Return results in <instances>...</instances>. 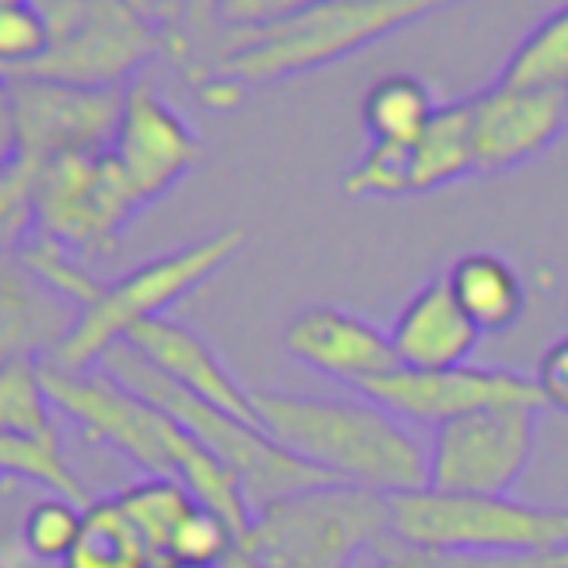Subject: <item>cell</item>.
Instances as JSON below:
<instances>
[{"label": "cell", "instance_id": "6da1fadb", "mask_svg": "<svg viewBox=\"0 0 568 568\" xmlns=\"http://www.w3.org/2000/svg\"><path fill=\"white\" fill-rule=\"evenodd\" d=\"M263 434L337 484L379 495L429 487V449L403 418L359 398H314L252 390Z\"/></svg>", "mask_w": 568, "mask_h": 568}, {"label": "cell", "instance_id": "7a4b0ae2", "mask_svg": "<svg viewBox=\"0 0 568 568\" xmlns=\"http://www.w3.org/2000/svg\"><path fill=\"white\" fill-rule=\"evenodd\" d=\"M101 364H105V372L113 375L120 387L140 395L143 403L159 406L166 418L179 422L190 437H197L205 449L225 464L232 476L240 479V487H244V499H247V507H252V518L260 515V510H267L271 503L286 499V495L337 484L333 476L317 471L314 464L298 460V456L286 453L283 445H275L260 426L232 418V414L210 406L205 398L182 390L179 383H171L166 375H159L132 344H116Z\"/></svg>", "mask_w": 568, "mask_h": 568}, {"label": "cell", "instance_id": "3957f363", "mask_svg": "<svg viewBox=\"0 0 568 568\" xmlns=\"http://www.w3.org/2000/svg\"><path fill=\"white\" fill-rule=\"evenodd\" d=\"M453 0H322L291 20L232 31L229 54L213 74L236 78L240 85L275 82L302 70L337 62L414 20H426Z\"/></svg>", "mask_w": 568, "mask_h": 568}, {"label": "cell", "instance_id": "277c9868", "mask_svg": "<svg viewBox=\"0 0 568 568\" xmlns=\"http://www.w3.org/2000/svg\"><path fill=\"white\" fill-rule=\"evenodd\" d=\"M387 538L390 495L325 484L260 510L240 549L263 568H356Z\"/></svg>", "mask_w": 568, "mask_h": 568}, {"label": "cell", "instance_id": "5b68a950", "mask_svg": "<svg viewBox=\"0 0 568 568\" xmlns=\"http://www.w3.org/2000/svg\"><path fill=\"white\" fill-rule=\"evenodd\" d=\"M390 534L403 546L464 557H541L568 546V507H530L507 495H390Z\"/></svg>", "mask_w": 568, "mask_h": 568}, {"label": "cell", "instance_id": "8992f818", "mask_svg": "<svg viewBox=\"0 0 568 568\" xmlns=\"http://www.w3.org/2000/svg\"><path fill=\"white\" fill-rule=\"evenodd\" d=\"M244 240L247 229L213 232V236L197 240V244L182 247V252L151 260L143 267H135L132 275L109 283L98 294V302L78 310V322L59 341V348L43 359L70 367V372H90L98 359H105L116 344L128 341V333L140 329L143 322H155L166 306H174L190 291H197L205 278L217 275L232 255L244 247Z\"/></svg>", "mask_w": 568, "mask_h": 568}, {"label": "cell", "instance_id": "52a82bcc", "mask_svg": "<svg viewBox=\"0 0 568 568\" xmlns=\"http://www.w3.org/2000/svg\"><path fill=\"white\" fill-rule=\"evenodd\" d=\"M140 205V194L120 171L113 151L51 159L31 194V213L43 236L78 252H109Z\"/></svg>", "mask_w": 568, "mask_h": 568}, {"label": "cell", "instance_id": "ba28073f", "mask_svg": "<svg viewBox=\"0 0 568 568\" xmlns=\"http://www.w3.org/2000/svg\"><path fill=\"white\" fill-rule=\"evenodd\" d=\"M538 442V406H487L434 429L429 491L507 495Z\"/></svg>", "mask_w": 568, "mask_h": 568}, {"label": "cell", "instance_id": "9c48e42d", "mask_svg": "<svg viewBox=\"0 0 568 568\" xmlns=\"http://www.w3.org/2000/svg\"><path fill=\"white\" fill-rule=\"evenodd\" d=\"M39 367H43L51 403L67 410L93 442H105L132 456L151 476H174L171 442L179 434V422L166 418L159 406L143 403L128 387H120L113 375L70 372L51 359H39Z\"/></svg>", "mask_w": 568, "mask_h": 568}, {"label": "cell", "instance_id": "30bf717a", "mask_svg": "<svg viewBox=\"0 0 568 568\" xmlns=\"http://www.w3.org/2000/svg\"><path fill=\"white\" fill-rule=\"evenodd\" d=\"M8 90L16 101L23 163L43 171L59 155L113 151L128 93L39 82V78H8Z\"/></svg>", "mask_w": 568, "mask_h": 568}, {"label": "cell", "instance_id": "8fae6325", "mask_svg": "<svg viewBox=\"0 0 568 568\" xmlns=\"http://www.w3.org/2000/svg\"><path fill=\"white\" fill-rule=\"evenodd\" d=\"M356 395L367 403L383 406L403 422H426V426H445L464 414L487 410V406H538L541 390L530 375L503 372V367H445V372H414V367H395L387 375L356 383Z\"/></svg>", "mask_w": 568, "mask_h": 568}, {"label": "cell", "instance_id": "7c38bea8", "mask_svg": "<svg viewBox=\"0 0 568 568\" xmlns=\"http://www.w3.org/2000/svg\"><path fill=\"white\" fill-rule=\"evenodd\" d=\"M151 31L128 0H90V12L74 31L51 39L43 59L12 70L4 78H39V82L85 85V90H113L143 54L151 51Z\"/></svg>", "mask_w": 568, "mask_h": 568}, {"label": "cell", "instance_id": "4fadbf2b", "mask_svg": "<svg viewBox=\"0 0 568 568\" xmlns=\"http://www.w3.org/2000/svg\"><path fill=\"white\" fill-rule=\"evenodd\" d=\"M113 155L140 202H155L197 163L202 148L186 120L155 90L135 85L124 98V120H120Z\"/></svg>", "mask_w": 568, "mask_h": 568}, {"label": "cell", "instance_id": "5bb4252c", "mask_svg": "<svg viewBox=\"0 0 568 568\" xmlns=\"http://www.w3.org/2000/svg\"><path fill=\"white\" fill-rule=\"evenodd\" d=\"M568 124L565 93L491 90L471 98V135H476V174H499L523 166L546 151Z\"/></svg>", "mask_w": 568, "mask_h": 568}, {"label": "cell", "instance_id": "9a60e30c", "mask_svg": "<svg viewBox=\"0 0 568 568\" xmlns=\"http://www.w3.org/2000/svg\"><path fill=\"white\" fill-rule=\"evenodd\" d=\"M286 352L314 372L348 383V387L403 367L395 356V344H390V333H379L364 317L344 314L337 306L302 310L286 329Z\"/></svg>", "mask_w": 568, "mask_h": 568}, {"label": "cell", "instance_id": "2e32d148", "mask_svg": "<svg viewBox=\"0 0 568 568\" xmlns=\"http://www.w3.org/2000/svg\"><path fill=\"white\" fill-rule=\"evenodd\" d=\"M124 344H132V348L140 352V356L148 359L159 375H166L171 383H179L182 390L205 398V403L232 414V418L260 426L255 406H252V390H244L236 379H232V375L225 372V364L213 356V348L197 337L194 329L171 322V317H155V322H143L140 329L128 333Z\"/></svg>", "mask_w": 568, "mask_h": 568}, {"label": "cell", "instance_id": "e0dca14e", "mask_svg": "<svg viewBox=\"0 0 568 568\" xmlns=\"http://www.w3.org/2000/svg\"><path fill=\"white\" fill-rule=\"evenodd\" d=\"M390 344L403 367L414 372H445V367H464L479 344V329L471 317L453 298L449 278H429L418 294L403 306Z\"/></svg>", "mask_w": 568, "mask_h": 568}, {"label": "cell", "instance_id": "ac0fdd59", "mask_svg": "<svg viewBox=\"0 0 568 568\" xmlns=\"http://www.w3.org/2000/svg\"><path fill=\"white\" fill-rule=\"evenodd\" d=\"M74 322L78 314L67 317L59 294L47 291L20 260L0 255V372L16 359H39V352L51 356Z\"/></svg>", "mask_w": 568, "mask_h": 568}, {"label": "cell", "instance_id": "d6986e66", "mask_svg": "<svg viewBox=\"0 0 568 568\" xmlns=\"http://www.w3.org/2000/svg\"><path fill=\"white\" fill-rule=\"evenodd\" d=\"M449 291L479 333H503L518 325L526 310V286L518 271L495 252H471L449 267Z\"/></svg>", "mask_w": 568, "mask_h": 568}, {"label": "cell", "instance_id": "ffe728a7", "mask_svg": "<svg viewBox=\"0 0 568 568\" xmlns=\"http://www.w3.org/2000/svg\"><path fill=\"white\" fill-rule=\"evenodd\" d=\"M414 194H429L456 179L476 174V135H471V98L442 105L426 132L410 143Z\"/></svg>", "mask_w": 568, "mask_h": 568}, {"label": "cell", "instance_id": "44dd1931", "mask_svg": "<svg viewBox=\"0 0 568 568\" xmlns=\"http://www.w3.org/2000/svg\"><path fill=\"white\" fill-rule=\"evenodd\" d=\"M116 507L124 510V518L143 534V541L151 546V554L159 557V568L171 565V546L179 526L190 518V510L197 507V499L186 491V484L174 476H148L140 484L124 487L116 495Z\"/></svg>", "mask_w": 568, "mask_h": 568}, {"label": "cell", "instance_id": "7402d4cb", "mask_svg": "<svg viewBox=\"0 0 568 568\" xmlns=\"http://www.w3.org/2000/svg\"><path fill=\"white\" fill-rule=\"evenodd\" d=\"M62 568H159V557L124 518L116 499H105L85 510L82 534Z\"/></svg>", "mask_w": 568, "mask_h": 568}, {"label": "cell", "instance_id": "603a6c76", "mask_svg": "<svg viewBox=\"0 0 568 568\" xmlns=\"http://www.w3.org/2000/svg\"><path fill=\"white\" fill-rule=\"evenodd\" d=\"M503 90L565 93L568 98V4L538 23L503 67Z\"/></svg>", "mask_w": 568, "mask_h": 568}, {"label": "cell", "instance_id": "cb8c5ba5", "mask_svg": "<svg viewBox=\"0 0 568 568\" xmlns=\"http://www.w3.org/2000/svg\"><path fill=\"white\" fill-rule=\"evenodd\" d=\"M437 109L442 105L434 101L426 82H418L410 74H395L375 82L372 93L364 98V124L372 132V143H403V148H410L426 132Z\"/></svg>", "mask_w": 568, "mask_h": 568}, {"label": "cell", "instance_id": "d4e9b609", "mask_svg": "<svg viewBox=\"0 0 568 568\" xmlns=\"http://www.w3.org/2000/svg\"><path fill=\"white\" fill-rule=\"evenodd\" d=\"M0 471L4 476H20L31 479L39 487H51L59 499L78 503L82 510L93 507L90 491L82 487V479L74 476V468L67 464L59 445V434L54 437H0Z\"/></svg>", "mask_w": 568, "mask_h": 568}, {"label": "cell", "instance_id": "484cf974", "mask_svg": "<svg viewBox=\"0 0 568 568\" xmlns=\"http://www.w3.org/2000/svg\"><path fill=\"white\" fill-rule=\"evenodd\" d=\"M51 410L39 359H16L0 372V437H54Z\"/></svg>", "mask_w": 568, "mask_h": 568}, {"label": "cell", "instance_id": "4316f807", "mask_svg": "<svg viewBox=\"0 0 568 568\" xmlns=\"http://www.w3.org/2000/svg\"><path fill=\"white\" fill-rule=\"evenodd\" d=\"M344 194L352 197H406L414 194L410 148L403 143H372L356 171L344 179Z\"/></svg>", "mask_w": 568, "mask_h": 568}, {"label": "cell", "instance_id": "83f0119b", "mask_svg": "<svg viewBox=\"0 0 568 568\" xmlns=\"http://www.w3.org/2000/svg\"><path fill=\"white\" fill-rule=\"evenodd\" d=\"M16 260H20L23 267H28L31 275L47 286V291L59 294V298H67V302H74L78 310H85L90 302H98V294L105 291L98 278H90L82 267H78V263H70L67 255H62V247L54 244V240H47V236L39 240V244L20 247V255H16Z\"/></svg>", "mask_w": 568, "mask_h": 568}, {"label": "cell", "instance_id": "f1b7e54d", "mask_svg": "<svg viewBox=\"0 0 568 568\" xmlns=\"http://www.w3.org/2000/svg\"><path fill=\"white\" fill-rule=\"evenodd\" d=\"M85 510L70 499H47L23 523V546L31 549V557L39 561H67L70 549H74L78 534H82Z\"/></svg>", "mask_w": 568, "mask_h": 568}, {"label": "cell", "instance_id": "f546056e", "mask_svg": "<svg viewBox=\"0 0 568 568\" xmlns=\"http://www.w3.org/2000/svg\"><path fill=\"white\" fill-rule=\"evenodd\" d=\"M51 39L54 36L47 20L28 0L0 4V74H12V70H23L36 59H43Z\"/></svg>", "mask_w": 568, "mask_h": 568}, {"label": "cell", "instance_id": "4dcf8cb0", "mask_svg": "<svg viewBox=\"0 0 568 568\" xmlns=\"http://www.w3.org/2000/svg\"><path fill=\"white\" fill-rule=\"evenodd\" d=\"M240 549L236 534L229 530V523H221L213 510L194 507L190 518L179 526L171 546V561H186V565H213L221 568L232 554Z\"/></svg>", "mask_w": 568, "mask_h": 568}, {"label": "cell", "instance_id": "1f68e13d", "mask_svg": "<svg viewBox=\"0 0 568 568\" xmlns=\"http://www.w3.org/2000/svg\"><path fill=\"white\" fill-rule=\"evenodd\" d=\"M375 568H510L507 557H464V554H434V549H414L390 534L387 541L372 549Z\"/></svg>", "mask_w": 568, "mask_h": 568}, {"label": "cell", "instance_id": "d6a6232c", "mask_svg": "<svg viewBox=\"0 0 568 568\" xmlns=\"http://www.w3.org/2000/svg\"><path fill=\"white\" fill-rule=\"evenodd\" d=\"M36 179H39V166L23 163V159H16V163H8L0 171V240L20 225V217L31 210Z\"/></svg>", "mask_w": 568, "mask_h": 568}, {"label": "cell", "instance_id": "836d02e7", "mask_svg": "<svg viewBox=\"0 0 568 568\" xmlns=\"http://www.w3.org/2000/svg\"><path fill=\"white\" fill-rule=\"evenodd\" d=\"M534 383H538V390H541V403L568 414V337L557 341L554 348L541 356Z\"/></svg>", "mask_w": 568, "mask_h": 568}, {"label": "cell", "instance_id": "e575fe53", "mask_svg": "<svg viewBox=\"0 0 568 568\" xmlns=\"http://www.w3.org/2000/svg\"><path fill=\"white\" fill-rule=\"evenodd\" d=\"M20 159V124H16V101L8 82L0 78V171Z\"/></svg>", "mask_w": 568, "mask_h": 568}, {"label": "cell", "instance_id": "d590c367", "mask_svg": "<svg viewBox=\"0 0 568 568\" xmlns=\"http://www.w3.org/2000/svg\"><path fill=\"white\" fill-rule=\"evenodd\" d=\"M240 98H244V85L236 82V78H225V74H213V82L205 78L202 82V101L210 109H232V105H240Z\"/></svg>", "mask_w": 568, "mask_h": 568}, {"label": "cell", "instance_id": "8d00e7d4", "mask_svg": "<svg viewBox=\"0 0 568 568\" xmlns=\"http://www.w3.org/2000/svg\"><path fill=\"white\" fill-rule=\"evenodd\" d=\"M510 568H568V546L554 549V554H541V557H523V561H510Z\"/></svg>", "mask_w": 568, "mask_h": 568}, {"label": "cell", "instance_id": "74e56055", "mask_svg": "<svg viewBox=\"0 0 568 568\" xmlns=\"http://www.w3.org/2000/svg\"><path fill=\"white\" fill-rule=\"evenodd\" d=\"M221 568H263L260 561H255V557H247L244 554V549H236V554H232L229 557V561L225 565H221Z\"/></svg>", "mask_w": 568, "mask_h": 568}, {"label": "cell", "instance_id": "f35d334b", "mask_svg": "<svg viewBox=\"0 0 568 568\" xmlns=\"http://www.w3.org/2000/svg\"><path fill=\"white\" fill-rule=\"evenodd\" d=\"M166 568H213V565H186V561H171Z\"/></svg>", "mask_w": 568, "mask_h": 568}, {"label": "cell", "instance_id": "ab89813d", "mask_svg": "<svg viewBox=\"0 0 568 568\" xmlns=\"http://www.w3.org/2000/svg\"><path fill=\"white\" fill-rule=\"evenodd\" d=\"M128 4H132V8H135V12H140V8H143V4H148V0H128Z\"/></svg>", "mask_w": 568, "mask_h": 568}, {"label": "cell", "instance_id": "60d3db41", "mask_svg": "<svg viewBox=\"0 0 568 568\" xmlns=\"http://www.w3.org/2000/svg\"><path fill=\"white\" fill-rule=\"evenodd\" d=\"M0 4H8V0H0Z\"/></svg>", "mask_w": 568, "mask_h": 568}]
</instances>
